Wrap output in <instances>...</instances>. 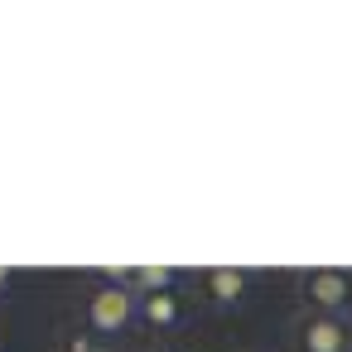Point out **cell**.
Returning <instances> with one entry per match:
<instances>
[{"label": "cell", "mask_w": 352, "mask_h": 352, "mask_svg": "<svg viewBox=\"0 0 352 352\" xmlns=\"http://www.w3.org/2000/svg\"><path fill=\"white\" fill-rule=\"evenodd\" d=\"M58 352H107V338H97L87 323H82V328H63Z\"/></svg>", "instance_id": "6"}, {"label": "cell", "mask_w": 352, "mask_h": 352, "mask_svg": "<svg viewBox=\"0 0 352 352\" xmlns=\"http://www.w3.org/2000/svg\"><path fill=\"white\" fill-rule=\"evenodd\" d=\"M10 285H15V275H10L6 265H0V289H10Z\"/></svg>", "instance_id": "7"}, {"label": "cell", "mask_w": 352, "mask_h": 352, "mask_svg": "<svg viewBox=\"0 0 352 352\" xmlns=\"http://www.w3.org/2000/svg\"><path fill=\"white\" fill-rule=\"evenodd\" d=\"M164 352H184V347H164Z\"/></svg>", "instance_id": "8"}, {"label": "cell", "mask_w": 352, "mask_h": 352, "mask_svg": "<svg viewBox=\"0 0 352 352\" xmlns=\"http://www.w3.org/2000/svg\"><path fill=\"white\" fill-rule=\"evenodd\" d=\"M299 299L318 314H347L352 309V275L347 270H304Z\"/></svg>", "instance_id": "3"}, {"label": "cell", "mask_w": 352, "mask_h": 352, "mask_svg": "<svg viewBox=\"0 0 352 352\" xmlns=\"http://www.w3.org/2000/svg\"><path fill=\"white\" fill-rule=\"evenodd\" d=\"M82 318H87V328L97 338H121L140 318V299L116 280H97L87 289V299H82Z\"/></svg>", "instance_id": "1"}, {"label": "cell", "mask_w": 352, "mask_h": 352, "mask_svg": "<svg viewBox=\"0 0 352 352\" xmlns=\"http://www.w3.org/2000/svg\"><path fill=\"white\" fill-rule=\"evenodd\" d=\"M294 347L299 352H352V318L304 309L294 318Z\"/></svg>", "instance_id": "2"}, {"label": "cell", "mask_w": 352, "mask_h": 352, "mask_svg": "<svg viewBox=\"0 0 352 352\" xmlns=\"http://www.w3.org/2000/svg\"><path fill=\"white\" fill-rule=\"evenodd\" d=\"M184 314H188V304H184V289H179V285H174V289H150V294H140V323H145L150 333L179 328Z\"/></svg>", "instance_id": "4"}, {"label": "cell", "mask_w": 352, "mask_h": 352, "mask_svg": "<svg viewBox=\"0 0 352 352\" xmlns=\"http://www.w3.org/2000/svg\"><path fill=\"white\" fill-rule=\"evenodd\" d=\"M198 285H203V299H208L212 309H236V304L251 294V275H246V270H208Z\"/></svg>", "instance_id": "5"}]
</instances>
